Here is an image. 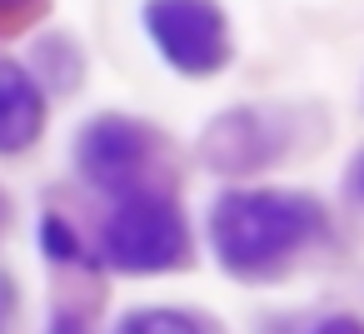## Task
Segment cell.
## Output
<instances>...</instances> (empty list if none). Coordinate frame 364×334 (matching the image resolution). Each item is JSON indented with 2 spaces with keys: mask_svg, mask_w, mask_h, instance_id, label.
Here are the masks:
<instances>
[{
  "mask_svg": "<svg viewBox=\"0 0 364 334\" xmlns=\"http://www.w3.org/2000/svg\"><path fill=\"white\" fill-rule=\"evenodd\" d=\"M55 334H85V324H80V319H75V314H70V319H65V314H60V319H55Z\"/></svg>",
  "mask_w": 364,
  "mask_h": 334,
  "instance_id": "10",
  "label": "cell"
},
{
  "mask_svg": "<svg viewBox=\"0 0 364 334\" xmlns=\"http://www.w3.org/2000/svg\"><path fill=\"white\" fill-rule=\"evenodd\" d=\"M115 334H200V324L180 309H135Z\"/></svg>",
  "mask_w": 364,
  "mask_h": 334,
  "instance_id": "6",
  "label": "cell"
},
{
  "mask_svg": "<svg viewBox=\"0 0 364 334\" xmlns=\"http://www.w3.org/2000/svg\"><path fill=\"white\" fill-rule=\"evenodd\" d=\"M6 319H11V289H6V279H0V334H6Z\"/></svg>",
  "mask_w": 364,
  "mask_h": 334,
  "instance_id": "11",
  "label": "cell"
},
{
  "mask_svg": "<svg viewBox=\"0 0 364 334\" xmlns=\"http://www.w3.org/2000/svg\"><path fill=\"white\" fill-rule=\"evenodd\" d=\"M359 185H364V175H359Z\"/></svg>",
  "mask_w": 364,
  "mask_h": 334,
  "instance_id": "12",
  "label": "cell"
},
{
  "mask_svg": "<svg viewBox=\"0 0 364 334\" xmlns=\"http://www.w3.org/2000/svg\"><path fill=\"white\" fill-rule=\"evenodd\" d=\"M319 334H364L354 319H329V324H319Z\"/></svg>",
  "mask_w": 364,
  "mask_h": 334,
  "instance_id": "9",
  "label": "cell"
},
{
  "mask_svg": "<svg viewBox=\"0 0 364 334\" xmlns=\"http://www.w3.org/2000/svg\"><path fill=\"white\" fill-rule=\"evenodd\" d=\"M46 130V95L41 85L21 70L0 60V155H16L36 145Z\"/></svg>",
  "mask_w": 364,
  "mask_h": 334,
  "instance_id": "5",
  "label": "cell"
},
{
  "mask_svg": "<svg viewBox=\"0 0 364 334\" xmlns=\"http://www.w3.org/2000/svg\"><path fill=\"white\" fill-rule=\"evenodd\" d=\"M36 6L41 0H0V31H16V26L36 21Z\"/></svg>",
  "mask_w": 364,
  "mask_h": 334,
  "instance_id": "8",
  "label": "cell"
},
{
  "mask_svg": "<svg viewBox=\"0 0 364 334\" xmlns=\"http://www.w3.org/2000/svg\"><path fill=\"white\" fill-rule=\"evenodd\" d=\"M41 244H46V254H50V259H75V254H80L75 230H70L65 220H55V215L41 225Z\"/></svg>",
  "mask_w": 364,
  "mask_h": 334,
  "instance_id": "7",
  "label": "cell"
},
{
  "mask_svg": "<svg viewBox=\"0 0 364 334\" xmlns=\"http://www.w3.org/2000/svg\"><path fill=\"white\" fill-rule=\"evenodd\" d=\"M319 230V210L284 190H245L225 195L210 215V239L225 269L235 274H264L279 259H289L309 235Z\"/></svg>",
  "mask_w": 364,
  "mask_h": 334,
  "instance_id": "1",
  "label": "cell"
},
{
  "mask_svg": "<svg viewBox=\"0 0 364 334\" xmlns=\"http://www.w3.org/2000/svg\"><path fill=\"white\" fill-rule=\"evenodd\" d=\"M145 155H150V140L130 120H95L80 140V170L95 185H110V190H125L140 175Z\"/></svg>",
  "mask_w": 364,
  "mask_h": 334,
  "instance_id": "4",
  "label": "cell"
},
{
  "mask_svg": "<svg viewBox=\"0 0 364 334\" xmlns=\"http://www.w3.org/2000/svg\"><path fill=\"white\" fill-rule=\"evenodd\" d=\"M185 244H190V235H185L180 210L165 195H150V190L125 195L110 210L105 235H100L105 264L130 269V274H155V269L180 264L185 259Z\"/></svg>",
  "mask_w": 364,
  "mask_h": 334,
  "instance_id": "2",
  "label": "cell"
},
{
  "mask_svg": "<svg viewBox=\"0 0 364 334\" xmlns=\"http://www.w3.org/2000/svg\"><path fill=\"white\" fill-rule=\"evenodd\" d=\"M145 31L160 55L185 75H210L230 60V31L215 0H150Z\"/></svg>",
  "mask_w": 364,
  "mask_h": 334,
  "instance_id": "3",
  "label": "cell"
},
{
  "mask_svg": "<svg viewBox=\"0 0 364 334\" xmlns=\"http://www.w3.org/2000/svg\"><path fill=\"white\" fill-rule=\"evenodd\" d=\"M0 215H6V210H0Z\"/></svg>",
  "mask_w": 364,
  "mask_h": 334,
  "instance_id": "13",
  "label": "cell"
}]
</instances>
